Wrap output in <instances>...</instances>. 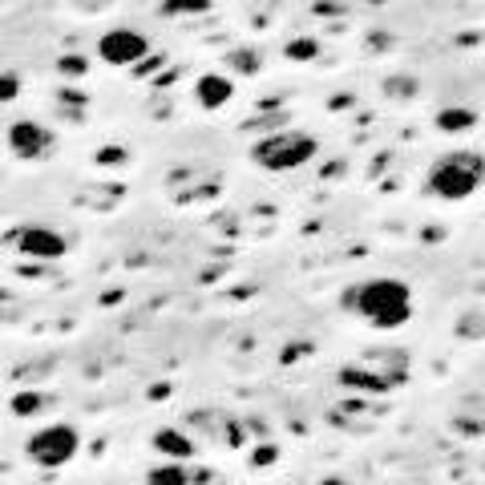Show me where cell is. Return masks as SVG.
Wrapping results in <instances>:
<instances>
[{"label": "cell", "instance_id": "cell-1", "mask_svg": "<svg viewBox=\"0 0 485 485\" xmlns=\"http://www.w3.org/2000/svg\"><path fill=\"white\" fill-rule=\"evenodd\" d=\"M344 307L352 315H360L368 328L393 332L413 320V292H408V284H400L393 275H372L344 292Z\"/></svg>", "mask_w": 485, "mask_h": 485}, {"label": "cell", "instance_id": "cell-2", "mask_svg": "<svg viewBox=\"0 0 485 485\" xmlns=\"http://www.w3.org/2000/svg\"><path fill=\"white\" fill-rule=\"evenodd\" d=\"M485 182V154L478 150H445L428 166V194L445 202H461L470 194H478Z\"/></svg>", "mask_w": 485, "mask_h": 485}, {"label": "cell", "instance_id": "cell-3", "mask_svg": "<svg viewBox=\"0 0 485 485\" xmlns=\"http://www.w3.org/2000/svg\"><path fill=\"white\" fill-rule=\"evenodd\" d=\"M315 150H320V142L312 134H304V129H272V134H263L251 146V162L272 174H284V170L307 166L315 158Z\"/></svg>", "mask_w": 485, "mask_h": 485}, {"label": "cell", "instance_id": "cell-4", "mask_svg": "<svg viewBox=\"0 0 485 485\" xmlns=\"http://www.w3.org/2000/svg\"><path fill=\"white\" fill-rule=\"evenodd\" d=\"M81 449V437L73 425H45L36 428V433H29V441H25V453H29L33 465H41V470H61V465H69L73 457H77Z\"/></svg>", "mask_w": 485, "mask_h": 485}, {"label": "cell", "instance_id": "cell-5", "mask_svg": "<svg viewBox=\"0 0 485 485\" xmlns=\"http://www.w3.org/2000/svg\"><path fill=\"white\" fill-rule=\"evenodd\" d=\"M8 242L16 247V255L36 259V263H57V259H65V251H69V239H65L61 231H53V227H36V222L8 231Z\"/></svg>", "mask_w": 485, "mask_h": 485}, {"label": "cell", "instance_id": "cell-6", "mask_svg": "<svg viewBox=\"0 0 485 485\" xmlns=\"http://www.w3.org/2000/svg\"><path fill=\"white\" fill-rule=\"evenodd\" d=\"M98 57L106 61V65H114V69H134L142 57H150V41H146L138 29H126V25H118V29L101 33Z\"/></svg>", "mask_w": 485, "mask_h": 485}, {"label": "cell", "instance_id": "cell-7", "mask_svg": "<svg viewBox=\"0 0 485 485\" xmlns=\"http://www.w3.org/2000/svg\"><path fill=\"white\" fill-rule=\"evenodd\" d=\"M53 129L41 126V121L33 118H21L8 126V150H13L16 158H25V162H36V158H49L53 154Z\"/></svg>", "mask_w": 485, "mask_h": 485}, {"label": "cell", "instance_id": "cell-8", "mask_svg": "<svg viewBox=\"0 0 485 485\" xmlns=\"http://www.w3.org/2000/svg\"><path fill=\"white\" fill-rule=\"evenodd\" d=\"M340 388H348V393H360V397H385V393H393V385H388V380L380 377L377 368H368V364H348V368H340Z\"/></svg>", "mask_w": 485, "mask_h": 485}, {"label": "cell", "instance_id": "cell-9", "mask_svg": "<svg viewBox=\"0 0 485 485\" xmlns=\"http://www.w3.org/2000/svg\"><path fill=\"white\" fill-rule=\"evenodd\" d=\"M211 473L194 470L191 461H162L158 470L146 473V485H207Z\"/></svg>", "mask_w": 485, "mask_h": 485}, {"label": "cell", "instance_id": "cell-10", "mask_svg": "<svg viewBox=\"0 0 485 485\" xmlns=\"http://www.w3.org/2000/svg\"><path fill=\"white\" fill-rule=\"evenodd\" d=\"M194 98H199L202 109H222L231 106V98H235V81L227 77V73H207V77H199V86H194Z\"/></svg>", "mask_w": 485, "mask_h": 485}, {"label": "cell", "instance_id": "cell-11", "mask_svg": "<svg viewBox=\"0 0 485 485\" xmlns=\"http://www.w3.org/2000/svg\"><path fill=\"white\" fill-rule=\"evenodd\" d=\"M191 425L194 428H202V433H219L222 437V445H239L242 437H239V425H235V417L231 413H219V408H199V413H191Z\"/></svg>", "mask_w": 485, "mask_h": 485}, {"label": "cell", "instance_id": "cell-12", "mask_svg": "<svg viewBox=\"0 0 485 485\" xmlns=\"http://www.w3.org/2000/svg\"><path fill=\"white\" fill-rule=\"evenodd\" d=\"M154 449L162 453L166 461H194V453H199V449H194L191 437H186L182 428H170V425L158 428V433H154Z\"/></svg>", "mask_w": 485, "mask_h": 485}, {"label": "cell", "instance_id": "cell-13", "mask_svg": "<svg viewBox=\"0 0 485 485\" xmlns=\"http://www.w3.org/2000/svg\"><path fill=\"white\" fill-rule=\"evenodd\" d=\"M453 428H457V433H465V437H481L485 433V400L481 397L461 400L457 413H453Z\"/></svg>", "mask_w": 485, "mask_h": 485}, {"label": "cell", "instance_id": "cell-14", "mask_svg": "<svg viewBox=\"0 0 485 485\" xmlns=\"http://www.w3.org/2000/svg\"><path fill=\"white\" fill-rule=\"evenodd\" d=\"M211 13V0H162L158 5V16L166 21H186V16H207Z\"/></svg>", "mask_w": 485, "mask_h": 485}, {"label": "cell", "instance_id": "cell-15", "mask_svg": "<svg viewBox=\"0 0 485 485\" xmlns=\"http://www.w3.org/2000/svg\"><path fill=\"white\" fill-rule=\"evenodd\" d=\"M473 121H478L473 109L449 106V109H441V114H437V129H441V134H461V129H473Z\"/></svg>", "mask_w": 485, "mask_h": 485}, {"label": "cell", "instance_id": "cell-16", "mask_svg": "<svg viewBox=\"0 0 485 485\" xmlns=\"http://www.w3.org/2000/svg\"><path fill=\"white\" fill-rule=\"evenodd\" d=\"M45 405H49V397H45V393H33V388H21V393L8 400L13 417H33V413H41Z\"/></svg>", "mask_w": 485, "mask_h": 485}, {"label": "cell", "instance_id": "cell-17", "mask_svg": "<svg viewBox=\"0 0 485 485\" xmlns=\"http://www.w3.org/2000/svg\"><path fill=\"white\" fill-rule=\"evenodd\" d=\"M57 73L65 81H81L89 73V61L81 53H65V57H57Z\"/></svg>", "mask_w": 485, "mask_h": 485}, {"label": "cell", "instance_id": "cell-18", "mask_svg": "<svg viewBox=\"0 0 485 485\" xmlns=\"http://www.w3.org/2000/svg\"><path fill=\"white\" fill-rule=\"evenodd\" d=\"M227 65H231V69H235V73H242V77H251V73H259V65H263V57H259V53L255 49H235V53H227Z\"/></svg>", "mask_w": 485, "mask_h": 485}, {"label": "cell", "instance_id": "cell-19", "mask_svg": "<svg viewBox=\"0 0 485 485\" xmlns=\"http://www.w3.org/2000/svg\"><path fill=\"white\" fill-rule=\"evenodd\" d=\"M287 57H292V61H312L315 57V53H320V45H315L312 41V36H295V41H287Z\"/></svg>", "mask_w": 485, "mask_h": 485}, {"label": "cell", "instance_id": "cell-20", "mask_svg": "<svg viewBox=\"0 0 485 485\" xmlns=\"http://www.w3.org/2000/svg\"><path fill=\"white\" fill-rule=\"evenodd\" d=\"M21 73H0V106H5V101H16L21 98Z\"/></svg>", "mask_w": 485, "mask_h": 485}, {"label": "cell", "instance_id": "cell-21", "mask_svg": "<svg viewBox=\"0 0 485 485\" xmlns=\"http://www.w3.org/2000/svg\"><path fill=\"white\" fill-rule=\"evenodd\" d=\"M275 457H279V449H275V445H263V449L255 453V465H267V461H275Z\"/></svg>", "mask_w": 485, "mask_h": 485}, {"label": "cell", "instance_id": "cell-22", "mask_svg": "<svg viewBox=\"0 0 485 485\" xmlns=\"http://www.w3.org/2000/svg\"><path fill=\"white\" fill-rule=\"evenodd\" d=\"M320 485H348V481H344V478H324Z\"/></svg>", "mask_w": 485, "mask_h": 485}]
</instances>
